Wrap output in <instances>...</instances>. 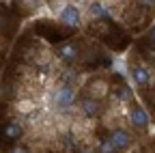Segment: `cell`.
Wrapping results in <instances>:
<instances>
[{
  "mask_svg": "<svg viewBox=\"0 0 155 153\" xmlns=\"http://www.w3.org/2000/svg\"><path fill=\"white\" fill-rule=\"evenodd\" d=\"M91 32L97 35V37H101L104 43L110 45V48L116 50V52L125 50L127 43H129V35H127L121 26H116L114 22H110V20H99V22H95V24L91 26Z\"/></svg>",
  "mask_w": 155,
  "mask_h": 153,
  "instance_id": "1",
  "label": "cell"
},
{
  "mask_svg": "<svg viewBox=\"0 0 155 153\" xmlns=\"http://www.w3.org/2000/svg\"><path fill=\"white\" fill-rule=\"evenodd\" d=\"M35 32L41 37V39H48L50 43H61V41H65V39L75 35L73 28H67V26L58 24V22H52V20H39L35 24Z\"/></svg>",
  "mask_w": 155,
  "mask_h": 153,
  "instance_id": "2",
  "label": "cell"
},
{
  "mask_svg": "<svg viewBox=\"0 0 155 153\" xmlns=\"http://www.w3.org/2000/svg\"><path fill=\"white\" fill-rule=\"evenodd\" d=\"M149 15H151V7H147L144 2H138V5H131V9L127 13V20L134 26H142L149 20Z\"/></svg>",
  "mask_w": 155,
  "mask_h": 153,
  "instance_id": "3",
  "label": "cell"
},
{
  "mask_svg": "<svg viewBox=\"0 0 155 153\" xmlns=\"http://www.w3.org/2000/svg\"><path fill=\"white\" fill-rule=\"evenodd\" d=\"M22 134H24L22 125L15 123V121H5L2 125H0V138H2L5 142H15V140H19V138H22Z\"/></svg>",
  "mask_w": 155,
  "mask_h": 153,
  "instance_id": "4",
  "label": "cell"
},
{
  "mask_svg": "<svg viewBox=\"0 0 155 153\" xmlns=\"http://www.w3.org/2000/svg\"><path fill=\"white\" fill-rule=\"evenodd\" d=\"M73 101H75V91L71 88V86H61L56 91V95H54V104L58 106V108H63V110H67V108H71L73 106Z\"/></svg>",
  "mask_w": 155,
  "mask_h": 153,
  "instance_id": "5",
  "label": "cell"
},
{
  "mask_svg": "<svg viewBox=\"0 0 155 153\" xmlns=\"http://www.w3.org/2000/svg\"><path fill=\"white\" fill-rule=\"evenodd\" d=\"M61 22H63V26H67V28H73V30H75V26L80 24V11H78L73 5L65 7V9H63V13H61Z\"/></svg>",
  "mask_w": 155,
  "mask_h": 153,
  "instance_id": "6",
  "label": "cell"
},
{
  "mask_svg": "<svg viewBox=\"0 0 155 153\" xmlns=\"http://www.w3.org/2000/svg\"><path fill=\"white\" fill-rule=\"evenodd\" d=\"M56 56H58L63 63H73V61L78 58V45H75V43H65V45L58 48Z\"/></svg>",
  "mask_w": 155,
  "mask_h": 153,
  "instance_id": "7",
  "label": "cell"
},
{
  "mask_svg": "<svg viewBox=\"0 0 155 153\" xmlns=\"http://www.w3.org/2000/svg\"><path fill=\"white\" fill-rule=\"evenodd\" d=\"M108 140H110V142L114 145V149H116V151H121V149L129 147V142H131L129 134H127V131H123V129H116V131H112Z\"/></svg>",
  "mask_w": 155,
  "mask_h": 153,
  "instance_id": "8",
  "label": "cell"
},
{
  "mask_svg": "<svg viewBox=\"0 0 155 153\" xmlns=\"http://www.w3.org/2000/svg\"><path fill=\"white\" fill-rule=\"evenodd\" d=\"M129 117H131V125H136V127H144L149 123V112L142 106H131Z\"/></svg>",
  "mask_w": 155,
  "mask_h": 153,
  "instance_id": "9",
  "label": "cell"
},
{
  "mask_svg": "<svg viewBox=\"0 0 155 153\" xmlns=\"http://www.w3.org/2000/svg\"><path fill=\"white\" fill-rule=\"evenodd\" d=\"M80 106H82V110H84L86 117H97V114L101 112V106H99V101H97L95 97H84L80 101Z\"/></svg>",
  "mask_w": 155,
  "mask_h": 153,
  "instance_id": "10",
  "label": "cell"
},
{
  "mask_svg": "<svg viewBox=\"0 0 155 153\" xmlns=\"http://www.w3.org/2000/svg\"><path fill=\"white\" fill-rule=\"evenodd\" d=\"M131 75H134V80H136V84H138V86H147L149 80H151V73H149V69H144V67H134V69H131Z\"/></svg>",
  "mask_w": 155,
  "mask_h": 153,
  "instance_id": "11",
  "label": "cell"
},
{
  "mask_svg": "<svg viewBox=\"0 0 155 153\" xmlns=\"http://www.w3.org/2000/svg\"><path fill=\"white\" fill-rule=\"evenodd\" d=\"M114 80H116V86H114V95H116V97H119L121 101H129V99H131V91H129V88H127V86L123 84V80L119 78V75H116Z\"/></svg>",
  "mask_w": 155,
  "mask_h": 153,
  "instance_id": "12",
  "label": "cell"
},
{
  "mask_svg": "<svg viewBox=\"0 0 155 153\" xmlns=\"http://www.w3.org/2000/svg\"><path fill=\"white\" fill-rule=\"evenodd\" d=\"M13 28H15V24H11V20L2 13V9H0V30L2 32H13Z\"/></svg>",
  "mask_w": 155,
  "mask_h": 153,
  "instance_id": "13",
  "label": "cell"
},
{
  "mask_svg": "<svg viewBox=\"0 0 155 153\" xmlns=\"http://www.w3.org/2000/svg\"><path fill=\"white\" fill-rule=\"evenodd\" d=\"M91 11H93V15L99 17V20H110V17H108V11H106V7H104L101 2L93 5V7H91Z\"/></svg>",
  "mask_w": 155,
  "mask_h": 153,
  "instance_id": "14",
  "label": "cell"
},
{
  "mask_svg": "<svg viewBox=\"0 0 155 153\" xmlns=\"http://www.w3.org/2000/svg\"><path fill=\"white\" fill-rule=\"evenodd\" d=\"M97 151H99V153H119V151L114 149V145H112L110 140H101V142H99V147H97Z\"/></svg>",
  "mask_w": 155,
  "mask_h": 153,
  "instance_id": "15",
  "label": "cell"
},
{
  "mask_svg": "<svg viewBox=\"0 0 155 153\" xmlns=\"http://www.w3.org/2000/svg\"><path fill=\"white\" fill-rule=\"evenodd\" d=\"M147 41H149V45H151V48L155 50V26H153V28L149 30V35H147Z\"/></svg>",
  "mask_w": 155,
  "mask_h": 153,
  "instance_id": "16",
  "label": "cell"
},
{
  "mask_svg": "<svg viewBox=\"0 0 155 153\" xmlns=\"http://www.w3.org/2000/svg\"><path fill=\"white\" fill-rule=\"evenodd\" d=\"M9 153H28V149H26V147L15 145V147H11V149H9Z\"/></svg>",
  "mask_w": 155,
  "mask_h": 153,
  "instance_id": "17",
  "label": "cell"
},
{
  "mask_svg": "<svg viewBox=\"0 0 155 153\" xmlns=\"http://www.w3.org/2000/svg\"><path fill=\"white\" fill-rule=\"evenodd\" d=\"M19 110H22V112H30L32 110V104L30 101H22V104H19Z\"/></svg>",
  "mask_w": 155,
  "mask_h": 153,
  "instance_id": "18",
  "label": "cell"
}]
</instances>
